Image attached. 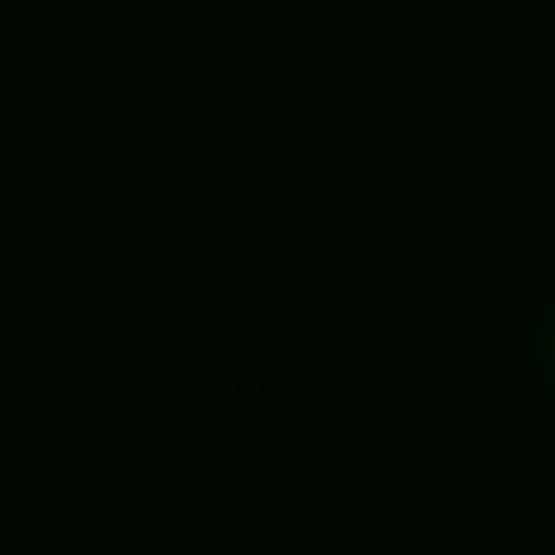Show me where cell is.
<instances>
[{
	"instance_id": "obj_1",
	"label": "cell",
	"mask_w": 555,
	"mask_h": 555,
	"mask_svg": "<svg viewBox=\"0 0 555 555\" xmlns=\"http://www.w3.org/2000/svg\"><path fill=\"white\" fill-rule=\"evenodd\" d=\"M544 371H555V327H544Z\"/></svg>"
}]
</instances>
